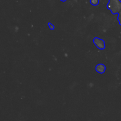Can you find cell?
I'll return each mask as SVG.
<instances>
[{
	"label": "cell",
	"mask_w": 121,
	"mask_h": 121,
	"mask_svg": "<svg viewBox=\"0 0 121 121\" xmlns=\"http://www.w3.org/2000/svg\"><path fill=\"white\" fill-rule=\"evenodd\" d=\"M48 27H49V28H50V30H53L54 29V26H53L52 24H51L50 22H48Z\"/></svg>",
	"instance_id": "cell-5"
},
{
	"label": "cell",
	"mask_w": 121,
	"mask_h": 121,
	"mask_svg": "<svg viewBox=\"0 0 121 121\" xmlns=\"http://www.w3.org/2000/svg\"><path fill=\"white\" fill-rule=\"evenodd\" d=\"M93 43L96 45L97 47L100 50H104L105 48V41L102 39L96 37L93 39Z\"/></svg>",
	"instance_id": "cell-2"
},
{
	"label": "cell",
	"mask_w": 121,
	"mask_h": 121,
	"mask_svg": "<svg viewBox=\"0 0 121 121\" xmlns=\"http://www.w3.org/2000/svg\"><path fill=\"white\" fill-rule=\"evenodd\" d=\"M108 8L111 11L112 14H115L121 10V3L119 0H110L108 4Z\"/></svg>",
	"instance_id": "cell-1"
},
{
	"label": "cell",
	"mask_w": 121,
	"mask_h": 121,
	"mask_svg": "<svg viewBox=\"0 0 121 121\" xmlns=\"http://www.w3.org/2000/svg\"><path fill=\"white\" fill-rule=\"evenodd\" d=\"M61 1H66V0H61Z\"/></svg>",
	"instance_id": "cell-7"
},
{
	"label": "cell",
	"mask_w": 121,
	"mask_h": 121,
	"mask_svg": "<svg viewBox=\"0 0 121 121\" xmlns=\"http://www.w3.org/2000/svg\"><path fill=\"white\" fill-rule=\"evenodd\" d=\"M99 0H91V4L93 5H97L99 4Z\"/></svg>",
	"instance_id": "cell-4"
},
{
	"label": "cell",
	"mask_w": 121,
	"mask_h": 121,
	"mask_svg": "<svg viewBox=\"0 0 121 121\" xmlns=\"http://www.w3.org/2000/svg\"><path fill=\"white\" fill-rule=\"evenodd\" d=\"M118 21H119V24H120V25H121V10L120 11V12H119V16H118Z\"/></svg>",
	"instance_id": "cell-6"
},
{
	"label": "cell",
	"mask_w": 121,
	"mask_h": 121,
	"mask_svg": "<svg viewBox=\"0 0 121 121\" xmlns=\"http://www.w3.org/2000/svg\"><path fill=\"white\" fill-rule=\"evenodd\" d=\"M96 70L98 73L102 74L106 70V66L104 65V64H98L96 66Z\"/></svg>",
	"instance_id": "cell-3"
}]
</instances>
